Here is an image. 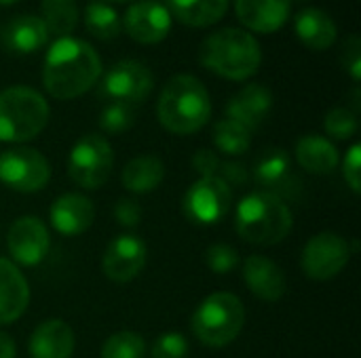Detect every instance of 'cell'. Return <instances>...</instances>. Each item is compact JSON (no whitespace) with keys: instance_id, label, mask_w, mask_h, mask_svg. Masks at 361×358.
Wrapping results in <instances>:
<instances>
[{"instance_id":"6da1fadb","label":"cell","mask_w":361,"mask_h":358,"mask_svg":"<svg viewBox=\"0 0 361 358\" xmlns=\"http://www.w3.org/2000/svg\"><path fill=\"white\" fill-rule=\"evenodd\" d=\"M102 78L97 51L80 38H57L44 57L42 82L51 97L68 101L85 95Z\"/></svg>"},{"instance_id":"7a4b0ae2","label":"cell","mask_w":361,"mask_h":358,"mask_svg":"<svg viewBox=\"0 0 361 358\" xmlns=\"http://www.w3.org/2000/svg\"><path fill=\"white\" fill-rule=\"evenodd\" d=\"M157 116L169 133L192 135L209 122L212 97L197 76L176 74L161 89Z\"/></svg>"},{"instance_id":"3957f363","label":"cell","mask_w":361,"mask_h":358,"mask_svg":"<svg viewBox=\"0 0 361 358\" xmlns=\"http://www.w3.org/2000/svg\"><path fill=\"white\" fill-rule=\"evenodd\" d=\"M199 59L209 72L239 82L252 78L260 70L262 49L247 30L222 27L203 38Z\"/></svg>"},{"instance_id":"277c9868","label":"cell","mask_w":361,"mask_h":358,"mask_svg":"<svg viewBox=\"0 0 361 358\" xmlns=\"http://www.w3.org/2000/svg\"><path fill=\"white\" fill-rule=\"evenodd\" d=\"M235 226L237 234L245 243L258 247H273L290 234L294 217L286 200L258 190L239 200Z\"/></svg>"},{"instance_id":"5b68a950","label":"cell","mask_w":361,"mask_h":358,"mask_svg":"<svg viewBox=\"0 0 361 358\" xmlns=\"http://www.w3.org/2000/svg\"><path fill=\"white\" fill-rule=\"evenodd\" d=\"M49 114L47 99L32 87L15 84L0 91V141H32L47 127Z\"/></svg>"},{"instance_id":"8992f818","label":"cell","mask_w":361,"mask_h":358,"mask_svg":"<svg viewBox=\"0 0 361 358\" xmlns=\"http://www.w3.org/2000/svg\"><path fill=\"white\" fill-rule=\"evenodd\" d=\"M245 325V308L235 293L207 295L190 319L192 335L209 348H224L237 340Z\"/></svg>"},{"instance_id":"52a82bcc","label":"cell","mask_w":361,"mask_h":358,"mask_svg":"<svg viewBox=\"0 0 361 358\" xmlns=\"http://www.w3.org/2000/svg\"><path fill=\"white\" fill-rule=\"evenodd\" d=\"M114 167V150L110 141L99 133L82 135L70 150L68 156V175L70 179L85 188L97 190L102 188Z\"/></svg>"},{"instance_id":"ba28073f","label":"cell","mask_w":361,"mask_h":358,"mask_svg":"<svg viewBox=\"0 0 361 358\" xmlns=\"http://www.w3.org/2000/svg\"><path fill=\"white\" fill-rule=\"evenodd\" d=\"M51 179L49 160L34 148H11L0 154V181L21 194L42 190Z\"/></svg>"},{"instance_id":"9c48e42d","label":"cell","mask_w":361,"mask_h":358,"mask_svg":"<svg viewBox=\"0 0 361 358\" xmlns=\"http://www.w3.org/2000/svg\"><path fill=\"white\" fill-rule=\"evenodd\" d=\"M353 251L349 241L336 232H319L311 236L302 249V272L313 281H332L349 264Z\"/></svg>"},{"instance_id":"30bf717a","label":"cell","mask_w":361,"mask_h":358,"mask_svg":"<svg viewBox=\"0 0 361 358\" xmlns=\"http://www.w3.org/2000/svg\"><path fill=\"white\" fill-rule=\"evenodd\" d=\"M233 203V188L220 177H199L184 194V215L199 226H214L222 222Z\"/></svg>"},{"instance_id":"8fae6325","label":"cell","mask_w":361,"mask_h":358,"mask_svg":"<svg viewBox=\"0 0 361 358\" xmlns=\"http://www.w3.org/2000/svg\"><path fill=\"white\" fill-rule=\"evenodd\" d=\"M152 87H154V76L144 63L135 59H123L108 68V72L102 78L99 93L104 97H110L112 101L135 106L148 99Z\"/></svg>"},{"instance_id":"7c38bea8","label":"cell","mask_w":361,"mask_h":358,"mask_svg":"<svg viewBox=\"0 0 361 358\" xmlns=\"http://www.w3.org/2000/svg\"><path fill=\"white\" fill-rule=\"evenodd\" d=\"M6 247L17 264L38 266L51 249V236L47 226L38 217L23 215L11 224L6 234Z\"/></svg>"},{"instance_id":"4fadbf2b","label":"cell","mask_w":361,"mask_h":358,"mask_svg":"<svg viewBox=\"0 0 361 358\" xmlns=\"http://www.w3.org/2000/svg\"><path fill=\"white\" fill-rule=\"evenodd\" d=\"M254 179L262 192L275 194L281 200L298 198L302 188L300 179L292 171V156L283 148H271L258 158L254 167Z\"/></svg>"},{"instance_id":"5bb4252c","label":"cell","mask_w":361,"mask_h":358,"mask_svg":"<svg viewBox=\"0 0 361 358\" xmlns=\"http://www.w3.org/2000/svg\"><path fill=\"white\" fill-rule=\"evenodd\" d=\"M123 30L140 44H159L171 30V15L159 0H137L127 8Z\"/></svg>"},{"instance_id":"9a60e30c","label":"cell","mask_w":361,"mask_h":358,"mask_svg":"<svg viewBox=\"0 0 361 358\" xmlns=\"http://www.w3.org/2000/svg\"><path fill=\"white\" fill-rule=\"evenodd\" d=\"M146 243L135 234H118L114 236L102 260L104 274L114 283L133 281L146 266Z\"/></svg>"},{"instance_id":"2e32d148","label":"cell","mask_w":361,"mask_h":358,"mask_svg":"<svg viewBox=\"0 0 361 358\" xmlns=\"http://www.w3.org/2000/svg\"><path fill=\"white\" fill-rule=\"evenodd\" d=\"M235 13L250 32L273 34L288 23L292 0H235Z\"/></svg>"},{"instance_id":"e0dca14e","label":"cell","mask_w":361,"mask_h":358,"mask_svg":"<svg viewBox=\"0 0 361 358\" xmlns=\"http://www.w3.org/2000/svg\"><path fill=\"white\" fill-rule=\"evenodd\" d=\"M49 217H51V226L59 234L76 236V234L87 232L93 226L95 207L87 196L76 194V192H68V194H61L59 198L53 200Z\"/></svg>"},{"instance_id":"ac0fdd59","label":"cell","mask_w":361,"mask_h":358,"mask_svg":"<svg viewBox=\"0 0 361 358\" xmlns=\"http://www.w3.org/2000/svg\"><path fill=\"white\" fill-rule=\"evenodd\" d=\"M243 281L252 295L262 302H277L288 289L283 270L264 255H250L243 262Z\"/></svg>"},{"instance_id":"d6986e66","label":"cell","mask_w":361,"mask_h":358,"mask_svg":"<svg viewBox=\"0 0 361 358\" xmlns=\"http://www.w3.org/2000/svg\"><path fill=\"white\" fill-rule=\"evenodd\" d=\"M76 338L72 327L61 319L40 323L27 342L30 358H72Z\"/></svg>"},{"instance_id":"ffe728a7","label":"cell","mask_w":361,"mask_h":358,"mask_svg":"<svg viewBox=\"0 0 361 358\" xmlns=\"http://www.w3.org/2000/svg\"><path fill=\"white\" fill-rule=\"evenodd\" d=\"M273 108V93L264 84H247L243 87L226 106V118L239 122L241 127L256 131Z\"/></svg>"},{"instance_id":"44dd1931","label":"cell","mask_w":361,"mask_h":358,"mask_svg":"<svg viewBox=\"0 0 361 358\" xmlns=\"http://www.w3.org/2000/svg\"><path fill=\"white\" fill-rule=\"evenodd\" d=\"M30 304V285L23 272L8 260L0 257V325H11Z\"/></svg>"},{"instance_id":"7402d4cb","label":"cell","mask_w":361,"mask_h":358,"mask_svg":"<svg viewBox=\"0 0 361 358\" xmlns=\"http://www.w3.org/2000/svg\"><path fill=\"white\" fill-rule=\"evenodd\" d=\"M0 40L4 51L15 55H30L47 44L49 30L38 15H17L2 27Z\"/></svg>"},{"instance_id":"603a6c76","label":"cell","mask_w":361,"mask_h":358,"mask_svg":"<svg viewBox=\"0 0 361 358\" xmlns=\"http://www.w3.org/2000/svg\"><path fill=\"white\" fill-rule=\"evenodd\" d=\"M298 40L311 51H326L336 42L338 30L334 19L319 6H305L294 17Z\"/></svg>"},{"instance_id":"cb8c5ba5","label":"cell","mask_w":361,"mask_h":358,"mask_svg":"<svg viewBox=\"0 0 361 358\" xmlns=\"http://www.w3.org/2000/svg\"><path fill=\"white\" fill-rule=\"evenodd\" d=\"M296 162L313 175H330L336 171L341 158L336 146L322 135H305L296 143Z\"/></svg>"},{"instance_id":"d4e9b609","label":"cell","mask_w":361,"mask_h":358,"mask_svg":"<svg viewBox=\"0 0 361 358\" xmlns=\"http://www.w3.org/2000/svg\"><path fill=\"white\" fill-rule=\"evenodd\" d=\"M163 179H165V165L159 156L152 154L131 158L121 173V181L125 190H129L131 194H148L157 190Z\"/></svg>"},{"instance_id":"484cf974","label":"cell","mask_w":361,"mask_h":358,"mask_svg":"<svg viewBox=\"0 0 361 358\" xmlns=\"http://www.w3.org/2000/svg\"><path fill=\"white\" fill-rule=\"evenodd\" d=\"M167 11L184 25L207 27L226 15L228 0H167Z\"/></svg>"},{"instance_id":"4316f807","label":"cell","mask_w":361,"mask_h":358,"mask_svg":"<svg viewBox=\"0 0 361 358\" xmlns=\"http://www.w3.org/2000/svg\"><path fill=\"white\" fill-rule=\"evenodd\" d=\"M85 27L97 40H112L123 32V19L110 4L93 0L85 6Z\"/></svg>"},{"instance_id":"83f0119b","label":"cell","mask_w":361,"mask_h":358,"mask_svg":"<svg viewBox=\"0 0 361 358\" xmlns=\"http://www.w3.org/2000/svg\"><path fill=\"white\" fill-rule=\"evenodd\" d=\"M42 23L47 25L49 34L57 38L70 36V32L78 23V6L76 0H42L40 4Z\"/></svg>"},{"instance_id":"f1b7e54d","label":"cell","mask_w":361,"mask_h":358,"mask_svg":"<svg viewBox=\"0 0 361 358\" xmlns=\"http://www.w3.org/2000/svg\"><path fill=\"white\" fill-rule=\"evenodd\" d=\"M214 143L226 156H241L252 146V131L231 118H224L214 127Z\"/></svg>"},{"instance_id":"f546056e","label":"cell","mask_w":361,"mask_h":358,"mask_svg":"<svg viewBox=\"0 0 361 358\" xmlns=\"http://www.w3.org/2000/svg\"><path fill=\"white\" fill-rule=\"evenodd\" d=\"M102 358H144L146 342L135 331H118L110 335L102 346Z\"/></svg>"},{"instance_id":"4dcf8cb0","label":"cell","mask_w":361,"mask_h":358,"mask_svg":"<svg viewBox=\"0 0 361 358\" xmlns=\"http://www.w3.org/2000/svg\"><path fill=\"white\" fill-rule=\"evenodd\" d=\"M135 122V108L123 101L108 103L99 114V127L106 133H123L129 131Z\"/></svg>"},{"instance_id":"1f68e13d","label":"cell","mask_w":361,"mask_h":358,"mask_svg":"<svg viewBox=\"0 0 361 358\" xmlns=\"http://www.w3.org/2000/svg\"><path fill=\"white\" fill-rule=\"evenodd\" d=\"M357 114L349 108H332L324 118V129L334 139H351L357 133Z\"/></svg>"},{"instance_id":"d6a6232c","label":"cell","mask_w":361,"mask_h":358,"mask_svg":"<svg viewBox=\"0 0 361 358\" xmlns=\"http://www.w3.org/2000/svg\"><path fill=\"white\" fill-rule=\"evenodd\" d=\"M205 264L216 274H228L239 266V253L231 245L218 243L205 251Z\"/></svg>"},{"instance_id":"836d02e7","label":"cell","mask_w":361,"mask_h":358,"mask_svg":"<svg viewBox=\"0 0 361 358\" xmlns=\"http://www.w3.org/2000/svg\"><path fill=\"white\" fill-rule=\"evenodd\" d=\"M152 358H186L188 357V342L182 333L169 331L163 333L161 338L154 340L152 350H150Z\"/></svg>"},{"instance_id":"e575fe53","label":"cell","mask_w":361,"mask_h":358,"mask_svg":"<svg viewBox=\"0 0 361 358\" xmlns=\"http://www.w3.org/2000/svg\"><path fill=\"white\" fill-rule=\"evenodd\" d=\"M343 177L347 181V186L360 194L361 192V146L360 143H353L345 156V162H343Z\"/></svg>"},{"instance_id":"d590c367","label":"cell","mask_w":361,"mask_h":358,"mask_svg":"<svg viewBox=\"0 0 361 358\" xmlns=\"http://www.w3.org/2000/svg\"><path fill=\"white\" fill-rule=\"evenodd\" d=\"M343 63L347 68V72L351 74V78L355 82H360L361 78V38L360 36H349L345 40L343 46Z\"/></svg>"},{"instance_id":"8d00e7d4","label":"cell","mask_w":361,"mask_h":358,"mask_svg":"<svg viewBox=\"0 0 361 358\" xmlns=\"http://www.w3.org/2000/svg\"><path fill=\"white\" fill-rule=\"evenodd\" d=\"M114 217L125 228H135L142 219V207L135 198H118L114 205Z\"/></svg>"},{"instance_id":"74e56055","label":"cell","mask_w":361,"mask_h":358,"mask_svg":"<svg viewBox=\"0 0 361 358\" xmlns=\"http://www.w3.org/2000/svg\"><path fill=\"white\" fill-rule=\"evenodd\" d=\"M192 169L201 175V177H214L218 175V169H220V156L214 152V150H207V148H201L195 152L192 156Z\"/></svg>"},{"instance_id":"f35d334b","label":"cell","mask_w":361,"mask_h":358,"mask_svg":"<svg viewBox=\"0 0 361 358\" xmlns=\"http://www.w3.org/2000/svg\"><path fill=\"white\" fill-rule=\"evenodd\" d=\"M226 186H243L247 181V171L243 165L239 162H233V160H226V162H220V169H218V175Z\"/></svg>"},{"instance_id":"ab89813d","label":"cell","mask_w":361,"mask_h":358,"mask_svg":"<svg viewBox=\"0 0 361 358\" xmlns=\"http://www.w3.org/2000/svg\"><path fill=\"white\" fill-rule=\"evenodd\" d=\"M17 357V346L11 335L0 331V358H15Z\"/></svg>"},{"instance_id":"60d3db41","label":"cell","mask_w":361,"mask_h":358,"mask_svg":"<svg viewBox=\"0 0 361 358\" xmlns=\"http://www.w3.org/2000/svg\"><path fill=\"white\" fill-rule=\"evenodd\" d=\"M15 2H19V0H0V4H15Z\"/></svg>"},{"instance_id":"b9f144b4","label":"cell","mask_w":361,"mask_h":358,"mask_svg":"<svg viewBox=\"0 0 361 358\" xmlns=\"http://www.w3.org/2000/svg\"><path fill=\"white\" fill-rule=\"evenodd\" d=\"M110 2H133V0H110Z\"/></svg>"}]
</instances>
